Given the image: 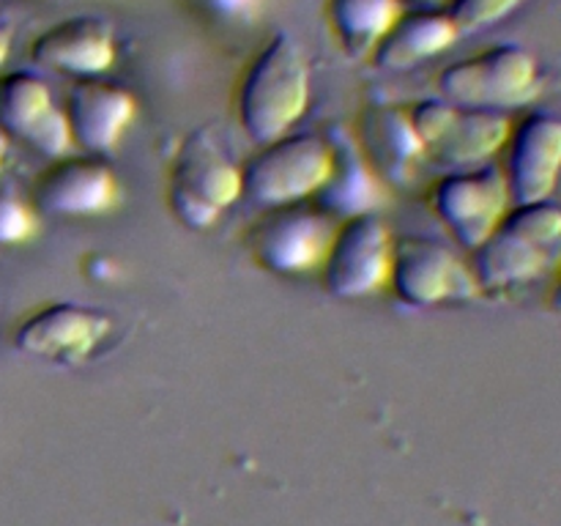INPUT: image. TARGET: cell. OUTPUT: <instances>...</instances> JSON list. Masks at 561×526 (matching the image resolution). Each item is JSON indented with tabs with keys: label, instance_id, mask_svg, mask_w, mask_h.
Masks as SVG:
<instances>
[{
	"label": "cell",
	"instance_id": "30bf717a",
	"mask_svg": "<svg viewBox=\"0 0 561 526\" xmlns=\"http://www.w3.org/2000/svg\"><path fill=\"white\" fill-rule=\"evenodd\" d=\"M427 208L466 250L488 239L507 211V184L502 170L491 164L449 170L427 186Z\"/></svg>",
	"mask_w": 561,
	"mask_h": 526
},
{
	"label": "cell",
	"instance_id": "484cf974",
	"mask_svg": "<svg viewBox=\"0 0 561 526\" xmlns=\"http://www.w3.org/2000/svg\"><path fill=\"white\" fill-rule=\"evenodd\" d=\"M553 305H557V307H559V310H561V277H559L557 288H553Z\"/></svg>",
	"mask_w": 561,
	"mask_h": 526
},
{
	"label": "cell",
	"instance_id": "8992f818",
	"mask_svg": "<svg viewBox=\"0 0 561 526\" xmlns=\"http://www.w3.org/2000/svg\"><path fill=\"white\" fill-rule=\"evenodd\" d=\"M387 288L400 305L414 310L477 296L469 263L460 261L453 247L425 233L394 236Z\"/></svg>",
	"mask_w": 561,
	"mask_h": 526
},
{
	"label": "cell",
	"instance_id": "2e32d148",
	"mask_svg": "<svg viewBox=\"0 0 561 526\" xmlns=\"http://www.w3.org/2000/svg\"><path fill=\"white\" fill-rule=\"evenodd\" d=\"M351 137L383 184H409L425 159L403 104H365L356 113Z\"/></svg>",
	"mask_w": 561,
	"mask_h": 526
},
{
	"label": "cell",
	"instance_id": "7c38bea8",
	"mask_svg": "<svg viewBox=\"0 0 561 526\" xmlns=\"http://www.w3.org/2000/svg\"><path fill=\"white\" fill-rule=\"evenodd\" d=\"M0 132L49 159L71 151L64 107L55 104L47 82L31 69L0 75Z\"/></svg>",
	"mask_w": 561,
	"mask_h": 526
},
{
	"label": "cell",
	"instance_id": "9a60e30c",
	"mask_svg": "<svg viewBox=\"0 0 561 526\" xmlns=\"http://www.w3.org/2000/svg\"><path fill=\"white\" fill-rule=\"evenodd\" d=\"M504 146L507 159L502 175L510 201H546L561 168V121L542 113L526 115L524 121L510 126Z\"/></svg>",
	"mask_w": 561,
	"mask_h": 526
},
{
	"label": "cell",
	"instance_id": "7a4b0ae2",
	"mask_svg": "<svg viewBox=\"0 0 561 526\" xmlns=\"http://www.w3.org/2000/svg\"><path fill=\"white\" fill-rule=\"evenodd\" d=\"M561 239V211L546 201L515 203L496 228L471 250V277L477 294L502 296L540 277L548 250Z\"/></svg>",
	"mask_w": 561,
	"mask_h": 526
},
{
	"label": "cell",
	"instance_id": "4fadbf2b",
	"mask_svg": "<svg viewBox=\"0 0 561 526\" xmlns=\"http://www.w3.org/2000/svg\"><path fill=\"white\" fill-rule=\"evenodd\" d=\"M64 115L71 148L104 157L124 140L137 115V99L118 82L104 77H82L66 93Z\"/></svg>",
	"mask_w": 561,
	"mask_h": 526
},
{
	"label": "cell",
	"instance_id": "6da1fadb",
	"mask_svg": "<svg viewBox=\"0 0 561 526\" xmlns=\"http://www.w3.org/2000/svg\"><path fill=\"white\" fill-rule=\"evenodd\" d=\"M310 104V60L299 38L277 31L241 71L233 113L255 146L294 129Z\"/></svg>",
	"mask_w": 561,
	"mask_h": 526
},
{
	"label": "cell",
	"instance_id": "8fae6325",
	"mask_svg": "<svg viewBox=\"0 0 561 526\" xmlns=\"http://www.w3.org/2000/svg\"><path fill=\"white\" fill-rule=\"evenodd\" d=\"M124 197L118 173L99 153L55 157L33 181L31 203L44 217L91 219L110 214Z\"/></svg>",
	"mask_w": 561,
	"mask_h": 526
},
{
	"label": "cell",
	"instance_id": "52a82bcc",
	"mask_svg": "<svg viewBox=\"0 0 561 526\" xmlns=\"http://www.w3.org/2000/svg\"><path fill=\"white\" fill-rule=\"evenodd\" d=\"M537 64L518 44H493L482 53L444 66L436 77L438 96L458 107H515L535 96Z\"/></svg>",
	"mask_w": 561,
	"mask_h": 526
},
{
	"label": "cell",
	"instance_id": "e0dca14e",
	"mask_svg": "<svg viewBox=\"0 0 561 526\" xmlns=\"http://www.w3.org/2000/svg\"><path fill=\"white\" fill-rule=\"evenodd\" d=\"M332 142V170L321 190L312 197V206L321 208L329 219L356 217V214H376L387 203V186L381 175L370 168L365 153L354 137L343 132H329Z\"/></svg>",
	"mask_w": 561,
	"mask_h": 526
},
{
	"label": "cell",
	"instance_id": "9c48e42d",
	"mask_svg": "<svg viewBox=\"0 0 561 526\" xmlns=\"http://www.w3.org/2000/svg\"><path fill=\"white\" fill-rule=\"evenodd\" d=\"M113 332V316L80 301H49L14 327L11 343L31 359L77 367L91 359Z\"/></svg>",
	"mask_w": 561,
	"mask_h": 526
},
{
	"label": "cell",
	"instance_id": "7402d4cb",
	"mask_svg": "<svg viewBox=\"0 0 561 526\" xmlns=\"http://www.w3.org/2000/svg\"><path fill=\"white\" fill-rule=\"evenodd\" d=\"M520 3L524 0H444L442 9L447 11V16L460 33H469L493 25Z\"/></svg>",
	"mask_w": 561,
	"mask_h": 526
},
{
	"label": "cell",
	"instance_id": "ba28073f",
	"mask_svg": "<svg viewBox=\"0 0 561 526\" xmlns=\"http://www.w3.org/2000/svg\"><path fill=\"white\" fill-rule=\"evenodd\" d=\"M392 230L378 214H356L334 225L318 274L332 299L356 301L387 288Z\"/></svg>",
	"mask_w": 561,
	"mask_h": 526
},
{
	"label": "cell",
	"instance_id": "44dd1931",
	"mask_svg": "<svg viewBox=\"0 0 561 526\" xmlns=\"http://www.w3.org/2000/svg\"><path fill=\"white\" fill-rule=\"evenodd\" d=\"M38 233V211L11 184L0 181V250L27 244Z\"/></svg>",
	"mask_w": 561,
	"mask_h": 526
},
{
	"label": "cell",
	"instance_id": "5bb4252c",
	"mask_svg": "<svg viewBox=\"0 0 561 526\" xmlns=\"http://www.w3.org/2000/svg\"><path fill=\"white\" fill-rule=\"evenodd\" d=\"M27 58L38 69L75 77V80L102 77L104 71L113 69L118 58L113 25L91 14L66 16L33 38Z\"/></svg>",
	"mask_w": 561,
	"mask_h": 526
},
{
	"label": "cell",
	"instance_id": "cb8c5ba5",
	"mask_svg": "<svg viewBox=\"0 0 561 526\" xmlns=\"http://www.w3.org/2000/svg\"><path fill=\"white\" fill-rule=\"evenodd\" d=\"M11 38H14V31H11V25L0 22V66H3L5 58H9Z\"/></svg>",
	"mask_w": 561,
	"mask_h": 526
},
{
	"label": "cell",
	"instance_id": "5b68a950",
	"mask_svg": "<svg viewBox=\"0 0 561 526\" xmlns=\"http://www.w3.org/2000/svg\"><path fill=\"white\" fill-rule=\"evenodd\" d=\"M334 225L337 222L310 201L261 208V217L244 230V247L263 272L299 277L318 272L332 241Z\"/></svg>",
	"mask_w": 561,
	"mask_h": 526
},
{
	"label": "cell",
	"instance_id": "4316f807",
	"mask_svg": "<svg viewBox=\"0 0 561 526\" xmlns=\"http://www.w3.org/2000/svg\"><path fill=\"white\" fill-rule=\"evenodd\" d=\"M398 3H433V0H398Z\"/></svg>",
	"mask_w": 561,
	"mask_h": 526
},
{
	"label": "cell",
	"instance_id": "603a6c76",
	"mask_svg": "<svg viewBox=\"0 0 561 526\" xmlns=\"http://www.w3.org/2000/svg\"><path fill=\"white\" fill-rule=\"evenodd\" d=\"M211 14L222 16L230 22H250L252 16L261 14L263 0H201Z\"/></svg>",
	"mask_w": 561,
	"mask_h": 526
},
{
	"label": "cell",
	"instance_id": "277c9868",
	"mask_svg": "<svg viewBox=\"0 0 561 526\" xmlns=\"http://www.w3.org/2000/svg\"><path fill=\"white\" fill-rule=\"evenodd\" d=\"M332 170V142L318 132H285L241 162V197L255 208L312 201Z\"/></svg>",
	"mask_w": 561,
	"mask_h": 526
},
{
	"label": "cell",
	"instance_id": "ac0fdd59",
	"mask_svg": "<svg viewBox=\"0 0 561 526\" xmlns=\"http://www.w3.org/2000/svg\"><path fill=\"white\" fill-rule=\"evenodd\" d=\"M458 36L460 31L444 9H403L373 47L367 64L381 71H409L453 47Z\"/></svg>",
	"mask_w": 561,
	"mask_h": 526
},
{
	"label": "cell",
	"instance_id": "ffe728a7",
	"mask_svg": "<svg viewBox=\"0 0 561 526\" xmlns=\"http://www.w3.org/2000/svg\"><path fill=\"white\" fill-rule=\"evenodd\" d=\"M403 3L398 0H323V20L337 42L340 53L351 60H367L373 47L389 31Z\"/></svg>",
	"mask_w": 561,
	"mask_h": 526
},
{
	"label": "cell",
	"instance_id": "d6986e66",
	"mask_svg": "<svg viewBox=\"0 0 561 526\" xmlns=\"http://www.w3.org/2000/svg\"><path fill=\"white\" fill-rule=\"evenodd\" d=\"M507 135V118L499 115L496 110L458 107L455 104L444 129L425 148V159L449 170L474 168V164L491 159L504 146Z\"/></svg>",
	"mask_w": 561,
	"mask_h": 526
},
{
	"label": "cell",
	"instance_id": "3957f363",
	"mask_svg": "<svg viewBox=\"0 0 561 526\" xmlns=\"http://www.w3.org/2000/svg\"><path fill=\"white\" fill-rule=\"evenodd\" d=\"M168 208L186 230L214 228L241 197V164L230 159L214 126H195L175 146L164 186Z\"/></svg>",
	"mask_w": 561,
	"mask_h": 526
},
{
	"label": "cell",
	"instance_id": "d4e9b609",
	"mask_svg": "<svg viewBox=\"0 0 561 526\" xmlns=\"http://www.w3.org/2000/svg\"><path fill=\"white\" fill-rule=\"evenodd\" d=\"M5 151H9V137L0 132V168H3V162H5Z\"/></svg>",
	"mask_w": 561,
	"mask_h": 526
}]
</instances>
